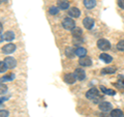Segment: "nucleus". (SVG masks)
<instances>
[{"label": "nucleus", "instance_id": "15", "mask_svg": "<svg viewBox=\"0 0 124 117\" xmlns=\"http://www.w3.org/2000/svg\"><path fill=\"white\" fill-rule=\"evenodd\" d=\"M116 67H114V66H108V67H104L102 71H101V74L102 75H112V74L116 73Z\"/></svg>", "mask_w": 124, "mask_h": 117}, {"label": "nucleus", "instance_id": "4", "mask_svg": "<svg viewBox=\"0 0 124 117\" xmlns=\"http://www.w3.org/2000/svg\"><path fill=\"white\" fill-rule=\"evenodd\" d=\"M79 63L81 66H85V67H88V66H91L92 65V60L91 58H89L87 56H83L80 58L79 60Z\"/></svg>", "mask_w": 124, "mask_h": 117}, {"label": "nucleus", "instance_id": "23", "mask_svg": "<svg viewBox=\"0 0 124 117\" xmlns=\"http://www.w3.org/2000/svg\"><path fill=\"white\" fill-rule=\"evenodd\" d=\"M49 13H50V15L55 16V15H57L58 13H59V8H58V7H56V6H52V7H50Z\"/></svg>", "mask_w": 124, "mask_h": 117}, {"label": "nucleus", "instance_id": "29", "mask_svg": "<svg viewBox=\"0 0 124 117\" xmlns=\"http://www.w3.org/2000/svg\"><path fill=\"white\" fill-rule=\"evenodd\" d=\"M118 5L120 6V8L124 9V0H118Z\"/></svg>", "mask_w": 124, "mask_h": 117}, {"label": "nucleus", "instance_id": "31", "mask_svg": "<svg viewBox=\"0 0 124 117\" xmlns=\"http://www.w3.org/2000/svg\"><path fill=\"white\" fill-rule=\"evenodd\" d=\"M2 30H3V26H2V24L0 23V33L2 32Z\"/></svg>", "mask_w": 124, "mask_h": 117}, {"label": "nucleus", "instance_id": "34", "mask_svg": "<svg viewBox=\"0 0 124 117\" xmlns=\"http://www.w3.org/2000/svg\"><path fill=\"white\" fill-rule=\"evenodd\" d=\"M122 117H124V115H123V116H122Z\"/></svg>", "mask_w": 124, "mask_h": 117}, {"label": "nucleus", "instance_id": "35", "mask_svg": "<svg viewBox=\"0 0 124 117\" xmlns=\"http://www.w3.org/2000/svg\"><path fill=\"white\" fill-rule=\"evenodd\" d=\"M0 3H1V1H0Z\"/></svg>", "mask_w": 124, "mask_h": 117}, {"label": "nucleus", "instance_id": "2", "mask_svg": "<svg viewBox=\"0 0 124 117\" xmlns=\"http://www.w3.org/2000/svg\"><path fill=\"white\" fill-rule=\"evenodd\" d=\"M97 47L101 50V51H108V50L111 49V44L108 40H104V38H100L97 42Z\"/></svg>", "mask_w": 124, "mask_h": 117}, {"label": "nucleus", "instance_id": "18", "mask_svg": "<svg viewBox=\"0 0 124 117\" xmlns=\"http://www.w3.org/2000/svg\"><path fill=\"white\" fill-rule=\"evenodd\" d=\"M82 33H83V31L81 28H79V27H75V28L71 30V34L73 37H81L82 36Z\"/></svg>", "mask_w": 124, "mask_h": 117}, {"label": "nucleus", "instance_id": "5", "mask_svg": "<svg viewBox=\"0 0 124 117\" xmlns=\"http://www.w3.org/2000/svg\"><path fill=\"white\" fill-rule=\"evenodd\" d=\"M112 108H113V106H112V104L111 103H108V102H102L99 104V109H100V111H102V112H110L112 111Z\"/></svg>", "mask_w": 124, "mask_h": 117}, {"label": "nucleus", "instance_id": "28", "mask_svg": "<svg viewBox=\"0 0 124 117\" xmlns=\"http://www.w3.org/2000/svg\"><path fill=\"white\" fill-rule=\"evenodd\" d=\"M8 111L6 110H0V117H7L8 116Z\"/></svg>", "mask_w": 124, "mask_h": 117}, {"label": "nucleus", "instance_id": "17", "mask_svg": "<svg viewBox=\"0 0 124 117\" xmlns=\"http://www.w3.org/2000/svg\"><path fill=\"white\" fill-rule=\"evenodd\" d=\"M3 38H4V41H6V42H11V41H14V38H15V33L13 32V31H6V32L3 34Z\"/></svg>", "mask_w": 124, "mask_h": 117}, {"label": "nucleus", "instance_id": "7", "mask_svg": "<svg viewBox=\"0 0 124 117\" xmlns=\"http://www.w3.org/2000/svg\"><path fill=\"white\" fill-rule=\"evenodd\" d=\"M83 25L86 29H92L93 26H94V20H93L92 18H85L83 20Z\"/></svg>", "mask_w": 124, "mask_h": 117}, {"label": "nucleus", "instance_id": "12", "mask_svg": "<svg viewBox=\"0 0 124 117\" xmlns=\"http://www.w3.org/2000/svg\"><path fill=\"white\" fill-rule=\"evenodd\" d=\"M57 7L59 9H62V10H65L69 8V3L66 1V0H59L57 2Z\"/></svg>", "mask_w": 124, "mask_h": 117}, {"label": "nucleus", "instance_id": "22", "mask_svg": "<svg viewBox=\"0 0 124 117\" xmlns=\"http://www.w3.org/2000/svg\"><path fill=\"white\" fill-rule=\"evenodd\" d=\"M15 79V74H8V75H6V76H4L1 79V81H11V80H14Z\"/></svg>", "mask_w": 124, "mask_h": 117}, {"label": "nucleus", "instance_id": "19", "mask_svg": "<svg viewBox=\"0 0 124 117\" xmlns=\"http://www.w3.org/2000/svg\"><path fill=\"white\" fill-rule=\"evenodd\" d=\"M65 55H66V57H68V58H73L76 56V52H75V50H73L72 48L67 47V48L65 49Z\"/></svg>", "mask_w": 124, "mask_h": 117}, {"label": "nucleus", "instance_id": "32", "mask_svg": "<svg viewBox=\"0 0 124 117\" xmlns=\"http://www.w3.org/2000/svg\"><path fill=\"white\" fill-rule=\"evenodd\" d=\"M3 40H4V38H3V35H1V34H0V42H2Z\"/></svg>", "mask_w": 124, "mask_h": 117}, {"label": "nucleus", "instance_id": "30", "mask_svg": "<svg viewBox=\"0 0 124 117\" xmlns=\"http://www.w3.org/2000/svg\"><path fill=\"white\" fill-rule=\"evenodd\" d=\"M4 100H6L5 97H0V106H1V105L3 104V102H4Z\"/></svg>", "mask_w": 124, "mask_h": 117}, {"label": "nucleus", "instance_id": "1", "mask_svg": "<svg viewBox=\"0 0 124 117\" xmlns=\"http://www.w3.org/2000/svg\"><path fill=\"white\" fill-rule=\"evenodd\" d=\"M62 26L66 30H72L76 27V23L71 18H65L64 20L62 21Z\"/></svg>", "mask_w": 124, "mask_h": 117}, {"label": "nucleus", "instance_id": "21", "mask_svg": "<svg viewBox=\"0 0 124 117\" xmlns=\"http://www.w3.org/2000/svg\"><path fill=\"white\" fill-rule=\"evenodd\" d=\"M100 90H101L104 94H108V95H115L116 94V92L114 90H112V89H108L104 86H100Z\"/></svg>", "mask_w": 124, "mask_h": 117}, {"label": "nucleus", "instance_id": "26", "mask_svg": "<svg viewBox=\"0 0 124 117\" xmlns=\"http://www.w3.org/2000/svg\"><path fill=\"white\" fill-rule=\"evenodd\" d=\"M117 49L119 51H124V40H121L117 44Z\"/></svg>", "mask_w": 124, "mask_h": 117}, {"label": "nucleus", "instance_id": "25", "mask_svg": "<svg viewBox=\"0 0 124 117\" xmlns=\"http://www.w3.org/2000/svg\"><path fill=\"white\" fill-rule=\"evenodd\" d=\"M6 91H7V86L5 84L0 83V94H4Z\"/></svg>", "mask_w": 124, "mask_h": 117}, {"label": "nucleus", "instance_id": "14", "mask_svg": "<svg viewBox=\"0 0 124 117\" xmlns=\"http://www.w3.org/2000/svg\"><path fill=\"white\" fill-rule=\"evenodd\" d=\"M99 58L101 59L104 63H111L112 61H113V57L110 56L108 54H106V53H102V54H100V56Z\"/></svg>", "mask_w": 124, "mask_h": 117}, {"label": "nucleus", "instance_id": "20", "mask_svg": "<svg viewBox=\"0 0 124 117\" xmlns=\"http://www.w3.org/2000/svg\"><path fill=\"white\" fill-rule=\"evenodd\" d=\"M123 112L120 109H114L111 111V117H122Z\"/></svg>", "mask_w": 124, "mask_h": 117}, {"label": "nucleus", "instance_id": "24", "mask_svg": "<svg viewBox=\"0 0 124 117\" xmlns=\"http://www.w3.org/2000/svg\"><path fill=\"white\" fill-rule=\"evenodd\" d=\"M7 65L5 64L4 61H0V73H5L7 71Z\"/></svg>", "mask_w": 124, "mask_h": 117}, {"label": "nucleus", "instance_id": "27", "mask_svg": "<svg viewBox=\"0 0 124 117\" xmlns=\"http://www.w3.org/2000/svg\"><path fill=\"white\" fill-rule=\"evenodd\" d=\"M83 42V41L81 40V37H73V44L75 45H79V47H80V45Z\"/></svg>", "mask_w": 124, "mask_h": 117}, {"label": "nucleus", "instance_id": "9", "mask_svg": "<svg viewBox=\"0 0 124 117\" xmlns=\"http://www.w3.org/2000/svg\"><path fill=\"white\" fill-rule=\"evenodd\" d=\"M73 74H75L77 80H79V81H83L86 78V74H85V71L83 68H77Z\"/></svg>", "mask_w": 124, "mask_h": 117}, {"label": "nucleus", "instance_id": "6", "mask_svg": "<svg viewBox=\"0 0 124 117\" xmlns=\"http://www.w3.org/2000/svg\"><path fill=\"white\" fill-rule=\"evenodd\" d=\"M99 95V91L97 90L96 88H91L90 90H88L87 93H86V97L89 100H94L96 96H98Z\"/></svg>", "mask_w": 124, "mask_h": 117}, {"label": "nucleus", "instance_id": "33", "mask_svg": "<svg viewBox=\"0 0 124 117\" xmlns=\"http://www.w3.org/2000/svg\"><path fill=\"white\" fill-rule=\"evenodd\" d=\"M104 116H106V115H103V117H104Z\"/></svg>", "mask_w": 124, "mask_h": 117}, {"label": "nucleus", "instance_id": "8", "mask_svg": "<svg viewBox=\"0 0 124 117\" xmlns=\"http://www.w3.org/2000/svg\"><path fill=\"white\" fill-rule=\"evenodd\" d=\"M4 62H5V64L7 65L8 68H15L16 66H17V60L13 57H9V56L6 57L4 59Z\"/></svg>", "mask_w": 124, "mask_h": 117}, {"label": "nucleus", "instance_id": "16", "mask_svg": "<svg viewBox=\"0 0 124 117\" xmlns=\"http://www.w3.org/2000/svg\"><path fill=\"white\" fill-rule=\"evenodd\" d=\"M84 5L87 9H92L96 5V0H84Z\"/></svg>", "mask_w": 124, "mask_h": 117}, {"label": "nucleus", "instance_id": "3", "mask_svg": "<svg viewBox=\"0 0 124 117\" xmlns=\"http://www.w3.org/2000/svg\"><path fill=\"white\" fill-rule=\"evenodd\" d=\"M16 49H17L16 45H14V44H7V45L2 47V53H4V54H11V53H14L16 51Z\"/></svg>", "mask_w": 124, "mask_h": 117}, {"label": "nucleus", "instance_id": "10", "mask_svg": "<svg viewBox=\"0 0 124 117\" xmlns=\"http://www.w3.org/2000/svg\"><path fill=\"white\" fill-rule=\"evenodd\" d=\"M77 81L75 74H65L64 75V82L66 84H73Z\"/></svg>", "mask_w": 124, "mask_h": 117}, {"label": "nucleus", "instance_id": "11", "mask_svg": "<svg viewBox=\"0 0 124 117\" xmlns=\"http://www.w3.org/2000/svg\"><path fill=\"white\" fill-rule=\"evenodd\" d=\"M81 15V10L78 7H70L68 9V16L71 18H79Z\"/></svg>", "mask_w": 124, "mask_h": 117}, {"label": "nucleus", "instance_id": "13", "mask_svg": "<svg viewBox=\"0 0 124 117\" xmlns=\"http://www.w3.org/2000/svg\"><path fill=\"white\" fill-rule=\"evenodd\" d=\"M75 52H76V55L79 56V57H83V56H86L87 54V50L83 48V47H78L77 49H75Z\"/></svg>", "mask_w": 124, "mask_h": 117}]
</instances>
